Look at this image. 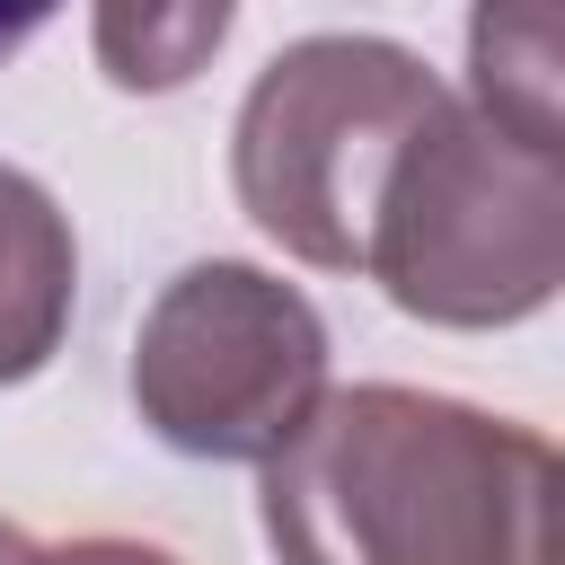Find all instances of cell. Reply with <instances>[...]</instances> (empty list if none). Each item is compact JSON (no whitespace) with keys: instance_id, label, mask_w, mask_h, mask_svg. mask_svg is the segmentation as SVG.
<instances>
[{"instance_id":"3","label":"cell","mask_w":565,"mask_h":565,"mask_svg":"<svg viewBox=\"0 0 565 565\" xmlns=\"http://www.w3.org/2000/svg\"><path fill=\"white\" fill-rule=\"evenodd\" d=\"M441 79L424 53L388 35H300L282 44L230 132V177L247 221L327 274H362L371 212L406 159V141L441 115Z\"/></svg>"},{"instance_id":"6","label":"cell","mask_w":565,"mask_h":565,"mask_svg":"<svg viewBox=\"0 0 565 565\" xmlns=\"http://www.w3.org/2000/svg\"><path fill=\"white\" fill-rule=\"evenodd\" d=\"M468 71H477V115H494L521 141L556 150V79H565V35L556 0H477L468 18Z\"/></svg>"},{"instance_id":"4","label":"cell","mask_w":565,"mask_h":565,"mask_svg":"<svg viewBox=\"0 0 565 565\" xmlns=\"http://www.w3.org/2000/svg\"><path fill=\"white\" fill-rule=\"evenodd\" d=\"M327 397L318 309L256 265H185L132 335V406L185 459H274Z\"/></svg>"},{"instance_id":"7","label":"cell","mask_w":565,"mask_h":565,"mask_svg":"<svg viewBox=\"0 0 565 565\" xmlns=\"http://www.w3.org/2000/svg\"><path fill=\"white\" fill-rule=\"evenodd\" d=\"M230 9L238 0H97V71L132 97L185 88L221 53Z\"/></svg>"},{"instance_id":"8","label":"cell","mask_w":565,"mask_h":565,"mask_svg":"<svg viewBox=\"0 0 565 565\" xmlns=\"http://www.w3.org/2000/svg\"><path fill=\"white\" fill-rule=\"evenodd\" d=\"M26 565H177L168 547H141V539H71V547H44Z\"/></svg>"},{"instance_id":"9","label":"cell","mask_w":565,"mask_h":565,"mask_svg":"<svg viewBox=\"0 0 565 565\" xmlns=\"http://www.w3.org/2000/svg\"><path fill=\"white\" fill-rule=\"evenodd\" d=\"M53 9H62V0H0V62H9V53H18V44L53 18Z\"/></svg>"},{"instance_id":"5","label":"cell","mask_w":565,"mask_h":565,"mask_svg":"<svg viewBox=\"0 0 565 565\" xmlns=\"http://www.w3.org/2000/svg\"><path fill=\"white\" fill-rule=\"evenodd\" d=\"M71 282H79V247L62 203L26 168H0V388L53 362L71 327Z\"/></svg>"},{"instance_id":"2","label":"cell","mask_w":565,"mask_h":565,"mask_svg":"<svg viewBox=\"0 0 565 565\" xmlns=\"http://www.w3.org/2000/svg\"><path fill=\"white\" fill-rule=\"evenodd\" d=\"M362 274L424 327H512L565 282V159L441 97L406 141Z\"/></svg>"},{"instance_id":"1","label":"cell","mask_w":565,"mask_h":565,"mask_svg":"<svg viewBox=\"0 0 565 565\" xmlns=\"http://www.w3.org/2000/svg\"><path fill=\"white\" fill-rule=\"evenodd\" d=\"M256 503L282 565H565L547 433L397 380L318 397Z\"/></svg>"},{"instance_id":"10","label":"cell","mask_w":565,"mask_h":565,"mask_svg":"<svg viewBox=\"0 0 565 565\" xmlns=\"http://www.w3.org/2000/svg\"><path fill=\"white\" fill-rule=\"evenodd\" d=\"M26 556H35V547H26V539H18L9 521H0V565H26Z\"/></svg>"}]
</instances>
